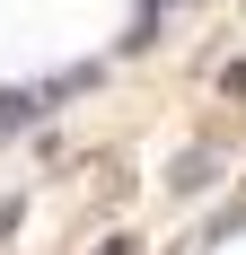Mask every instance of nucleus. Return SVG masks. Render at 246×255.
<instances>
[{
  "instance_id": "nucleus-1",
  "label": "nucleus",
  "mask_w": 246,
  "mask_h": 255,
  "mask_svg": "<svg viewBox=\"0 0 246 255\" xmlns=\"http://www.w3.org/2000/svg\"><path fill=\"white\" fill-rule=\"evenodd\" d=\"M35 115H44V88H0V141L18 124H35Z\"/></svg>"
},
{
  "instance_id": "nucleus-2",
  "label": "nucleus",
  "mask_w": 246,
  "mask_h": 255,
  "mask_svg": "<svg viewBox=\"0 0 246 255\" xmlns=\"http://www.w3.org/2000/svg\"><path fill=\"white\" fill-rule=\"evenodd\" d=\"M176 185H185V194H202V185H211V150H194V158H185V167H176Z\"/></svg>"
},
{
  "instance_id": "nucleus-3",
  "label": "nucleus",
  "mask_w": 246,
  "mask_h": 255,
  "mask_svg": "<svg viewBox=\"0 0 246 255\" xmlns=\"http://www.w3.org/2000/svg\"><path fill=\"white\" fill-rule=\"evenodd\" d=\"M97 255H141V247H132V238H106V247H97Z\"/></svg>"
},
{
  "instance_id": "nucleus-4",
  "label": "nucleus",
  "mask_w": 246,
  "mask_h": 255,
  "mask_svg": "<svg viewBox=\"0 0 246 255\" xmlns=\"http://www.w3.org/2000/svg\"><path fill=\"white\" fill-rule=\"evenodd\" d=\"M9 229H18V203H0V238H9Z\"/></svg>"
}]
</instances>
